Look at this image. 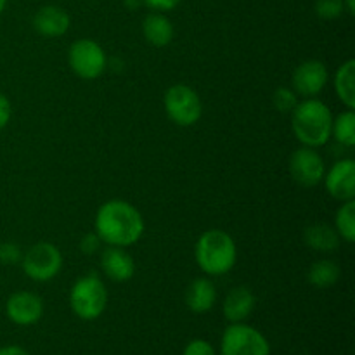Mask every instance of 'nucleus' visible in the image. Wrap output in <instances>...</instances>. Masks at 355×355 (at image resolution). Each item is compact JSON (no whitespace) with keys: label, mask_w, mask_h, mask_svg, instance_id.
<instances>
[{"label":"nucleus","mask_w":355,"mask_h":355,"mask_svg":"<svg viewBox=\"0 0 355 355\" xmlns=\"http://www.w3.org/2000/svg\"><path fill=\"white\" fill-rule=\"evenodd\" d=\"M144 229L142 214L125 200H110L103 203L94 220V231L104 245L120 248L135 245L144 234Z\"/></svg>","instance_id":"nucleus-1"},{"label":"nucleus","mask_w":355,"mask_h":355,"mask_svg":"<svg viewBox=\"0 0 355 355\" xmlns=\"http://www.w3.org/2000/svg\"><path fill=\"white\" fill-rule=\"evenodd\" d=\"M333 113L321 99H304L291 111V128L302 146L321 148L331 139Z\"/></svg>","instance_id":"nucleus-2"},{"label":"nucleus","mask_w":355,"mask_h":355,"mask_svg":"<svg viewBox=\"0 0 355 355\" xmlns=\"http://www.w3.org/2000/svg\"><path fill=\"white\" fill-rule=\"evenodd\" d=\"M194 259L201 272L207 276H225L238 262V248L231 234L222 229H210L198 238Z\"/></svg>","instance_id":"nucleus-3"},{"label":"nucleus","mask_w":355,"mask_h":355,"mask_svg":"<svg viewBox=\"0 0 355 355\" xmlns=\"http://www.w3.org/2000/svg\"><path fill=\"white\" fill-rule=\"evenodd\" d=\"M69 307L82 321H96L107 307V290L97 274H87L73 283L69 291Z\"/></svg>","instance_id":"nucleus-4"},{"label":"nucleus","mask_w":355,"mask_h":355,"mask_svg":"<svg viewBox=\"0 0 355 355\" xmlns=\"http://www.w3.org/2000/svg\"><path fill=\"white\" fill-rule=\"evenodd\" d=\"M163 106L170 121L179 127H193L201 120L203 104L196 90L184 83H177L166 89Z\"/></svg>","instance_id":"nucleus-5"},{"label":"nucleus","mask_w":355,"mask_h":355,"mask_svg":"<svg viewBox=\"0 0 355 355\" xmlns=\"http://www.w3.org/2000/svg\"><path fill=\"white\" fill-rule=\"evenodd\" d=\"M23 272L35 283H47L54 279L62 269V253L52 243L40 241L23 253Z\"/></svg>","instance_id":"nucleus-6"},{"label":"nucleus","mask_w":355,"mask_h":355,"mask_svg":"<svg viewBox=\"0 0 355 355\" xmlns=\"http://www.w3.org/2000/svg\"><path fill=\"white\" fill-rule=\"evenodd\" d=\"M220 355H270V343L253 326L234 322L222 333Z\"/></svg>","instance_id":"nucleus-7"},{"label":"nucleus","mask_w":355,"mask_h":355,"mask_svg":"<svg viewBox=\"0 0 355 355\" xmlns=\"http://www.w3.org/2000/svg\"><path fill=\"white\" fill-rule=\"evenodd\" d=\"M68 62L71 71L82 80L99 78L107 68L106 52L90 38H80L69 45Z\"/></svg>","instance_id":"nucleus-8"},{"label":"nucleus","mask_w":355,"mask_h":355,"mask_svg":"<svg viewBox=\"0 0 355 355\" xmlns=\"http://www.w3.org/2000/svg\"><path fill=\"white\" fill-rule=\"evenodd\" d=\"M288 170H290L291 179L297 184L304 187H314L324 179L326 163L318 149L302 146L291 153Z\"/></svg>","instance_id":"nucleus-9"},{"label":"nucleus","mask_w":355,"mask_h":355,"mask_svg":"<svg viewBox=\"0 0 355 355\" xmlns=\"http://www.w3.org/2000/svg\"><path fill=\"white\" fill-rule=\"evenodd\" d=\"M328 66L319 59H307L295 68L291 83H293V90L298 97L312 99L324 90V87L328 85Z\"/></svg>","instance_id":"nucleus-10"},{"label":"nucleus","mask_w":355,"mask_h":355,"mask_svg":"<svg viewBox=\"0 0 355 355\" xmlns=\"http://www.w3.org/2000/svg\"><path fill=\"white\" fill-rule=\"evenodd\" d=\"M6 314L16 326H33L44 315V302L33 291H16L7 298Z\"/></svg>","instance_id":"nucleus-11"},{"label":"nucleus","mask_w":355,"mask_h":355,"mask_svg":"<svg viewBox=\"0 0 355 355\" xmlns=\"http://www.w3.org/2000/svg\"><path fill=\"white\" fill-rule=\"evenodd\" d=\"M326 191L338 201H349L355 198V162L350 158L338 159L324 173Z\"/></svg>","instance_id":"nucleus-12"},{"label":"nucleus","mask_w":355,"mask_h":355,"mask_svg":"<svg viewBox=\"0 0 355 355\" xmlns=\"http://www.w3.org/2000/svg\"><path fill=\"white\" fill-rule=\"evenodd\" d=\"M101 270L114 283H127L135 274L134 257L120 246H107L101 253Z\"/></svg>","instance_id":"nucleus-13"},{"label":"nucleus","mask_w":355,"mask_h":355,"mask_svg":"<svg viewBox=\"0 0 355 355\" xmlns=\"http://www.w3.org/2000/svg\"><path fill=\"white\" fill-rule=\"evenodd\" d=\"M69 14L58 6H44L33 16V28L45 38L62 37L69 30Z\"/></svg>","instance_id":"nucleus-14"},{"label":"nucleus","mask_w":355,"mask_h":355,"mask_svg":"<svg viewBox=\"0 0 355 355\" xmlns=\"http://www.w3.org/2000/svg\"><path fill=\"white\" fill-rule=\"evenodd\" d=\"M255 305L257 298L250 288L236 286L225 295L224 304H222V312H224V318L231 324H234V322H245L253 314Z\"/></svg>","instance_id":"nucleus-15"},{"label":"nucleus","mask_w":355,"mask_h":355,"mask_svg":"<svg viewBox=\"0 0 355 355\" xmlns=\"http://www.w3.org/2000/svg\"><path fill=\"white\" fill-rule=\"evenodd\" d=\"M217 302V288L208 277H196L187 286L186 305L193 314H207L215 307Z\"/></svg>","instance_id":"nucleus-16"},{"label":"nucleus","mask_w":355,"mask_h":355,"mask_svg":"<svg viewBox=\"0 0 355 355\" xmlns=\"http://www.w3.org/2000/svg\"><path fill=\"white\" fill-rule=\"evenodd\" d=\"M142 35L155 47H165L173 40V24L163 12L148 14L142 21Z\"/></svg>","instance_id":"nucleus-17"},{"label":"nucleus","mask_w":355,"mask_h":355,"mask_svg":"<svg viewBox=\"0 0 355 355\" xmlns=\"http://www.w3.org/2000/svg\"><path fill=\"white\" fill-rule=\"evenodd\" d=\"M304 241L314 252L331 253L338 250L340 236L335 227L328 224H312L304 231Z\"/></svg>","instance_id":"nucleus-18"},{"label":"nucleus","mask_w":355,"mask_h":355,"mask_svg":"<svg viewBox=\"0 0 355 355\" xmlns=\"http://www.w3.org/2000/svg\"><path fill=\"white\" fill-rule=\"evenodd\" d=\"M335 92L338 99L342 101L343 106L347 110H354L355 107V61L354 59H347L345 62L338 66L335 73Z\"/></svg>","instance_id":"nucleus-19"},{"label":"nucleus","mask_w":355,"mask_h":355,"mask_svg":"<svg viewBox=\"0 0 355 355\" xmlns=\"http://www.w3.org/2000/svg\"><path fill=\"white\" fill-rule=\"evenodd\" d=\"M340 276H342V270H340L338 263H335L333 260H318L309 267L307 281L314 288L326 290V288L335 286L340 281Z\"/></svg>","instance_id":"nucleus-20"},{"label":"nucleus","mask_w":355,"mask_h":355,"mask_svg":"<svg viewBox=\"0 0 355 355\" xmlns=\"http://www.w3.org/2000/svg\"><path fill=\"white\" fill-rule=\"evenodd\" d=\"M331 137L343 148L355 146V113L354 110L342 111L338 116H333Z\"/></svg>","instance_id":"nucleus-21"},{"label":"nucleus","mask_w":355,"mask_h":355,"mask_svg":"<svg viewBox=\"0 0 355 355\" xmlns=\"http://www.w3.org/2000/svg\"><path fill=\"white\" fill-rule=\"evenodd\" d=\"M335 229L340 239L347 243L355 241V201H342V207L336 210Z\"/></svg>","instance_id":"nucleus-22"},{"label":"nucleus","mask_w":355,"mask_h":355,"mask_svg":"<svg viewBox=\"0 0 355 355\" xmlns=\"http://www.w3.org/2000/svg\"><path fill=\"white\" fill-rule=\"evenodd\" d=\"M300 103V97L297 96L293 89H288V87H279V89L274 90L272 94V104L279 113H290L297 107V104Z\"/></svg>","instance_id":"nucleus-23"},{"label":"nucleus","mask_w":355,"mask_h":355,"mask_svg":"<svg viewBox=\"0 0 355 355\" xmlns=\"http://www.w3.org/2000/svg\"><path fill=\"white\" fill-rule=\"evenodd\" d=\"M343 10H345L343 0H318L315 2V14L324 21L336 19L342 16Z\"/></svg>","instance_id":"nucleus-24"},{"label":"nucleus","mask_w":355,"mask_h":355,"mask_svg":"<svg viewBox=\"0 0 355 355\" xmlns=\"http://www.w3.org/2000/svg\"><path fill=\"white\" fill-rule=\"evenodd\" d=\"M23 259V252H21L19 245L12 241L0 243V263L2 266H16Z\"/></svg>","instance_id":"nucleus-25"},{"label":"nucleus","mask_w":355,"mask_h":355,"mask_svg":"<svg viewBox=\"0 0 355 355\" xmlns=\"http://www.w3.org/2000/svg\"><path fill=\"white\" fill-rule=\"evenodd\" d=\"M182 355H217V352H215V347L210 342L196 338L187 343Z\"/></svg>","instance_id":"nucleus-26"},{"label":"nucleus","mask_w":355,"mask_h":355,"mask_svg":"<svg viewBox=\"0 0 355 355\" xmlns=\"http://www.w3.org/2000/svg\"><path fill=\"white\" fill-rule=\"evenodd\" d=\"M103 245V239L97 236L96 231L87 232V234L80 239V252L85 253V255H94V253L99 252Z\"/></svg>","instance_id":"nucleus-27"},{"label":"nucleus","mask_w":355,"mask_h":355,"mask_svg":"<svg viewBox=\"0 0 355 355\" xmlns=\"http://www.w3.org/2000/svg\"><path fill=\"white\" fill-rule=\"evenodd\" d=\"M10 114H12V107H10V101L0 92V130L7 127L10 120Z\"/></svg>","instance_id":"nucleus-28"},{"label":"nucleus","mask_w":355,"mask_h":355,"mask_svg":"<svg viewBox=\"0 0 355 355\" xmlns=\"http://www.w3.org/2000/svg\"><path fill=\"white\" fill-rule=\"evenodd\" d=\"M144 3H148L151 9L159 10V12H165V10L175 9L180 3V0H142Z\"/></svg>","instance_id":"nucleus-29"},{"label":"nucleus","mask_w":355,"mask_h":355,"mask_svg":"<svg viewBox=\"0 0 355 355\" xmlns=\"http://www.w3.org/2000/svg\"><path fill=\"white\" fill-rule=\"evenodd\" d=\"M0 355H30V354L19 345H7L0 349Z\"/></svg>","instance_id":"nucleus-30"},{"label":"nucleus","mask_w":355,"mask_h":355,"mask_svg":"<svg viewBox=\"0 0 355 355\" xmlns=\"http://www.w3.org/2000/svg\"><path fill=\"white\" fill-rule=\"evenodd\" d=\"M343 7H345V10L350 14V16H354V14H355V0H343Z\"/></svg>","instance_id":"nucleus-31"},{"label":"nucleus","mask_w":355,"mask_h":355,"mask_svg":"<svg viewBox=\"0 0 355 355\" xmlns=\"http://www.w3.org/2000/svg\"><path fill=\"white\" fill-rule=\"evenodd\" d=\"M141 0H127V6L128 7H139Z\"/></svg>","instance_id":"nucleus-32"},{"label":"nucleus","mask_w":355,"mask_h":355,"mask_svg":"<svg viewBox=\"0 0 355 355\" xmlns=\"http://www.w3.org/2000/svg\"><path fill=\"white\" fill-rule=\"evenodd\" d=\"M6 6H7V0H0V14L3 12V9H6Z\"/></svg>","instance_id":"nucleus-33"}]
</instances>
